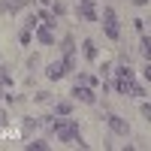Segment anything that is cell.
Returning a JSON list of instances; mask_svg holds the SVG:
<instances>
[{
    "label": "cell",
    "instance_id": "cell-1",
    "mask_svg": "<svg viewBox=\"0 0 151 151\" xmlns=\"http://www.w3.org/2000/svg\"><path fill=\"white\" fill-rule=\"evenodd\" d=\"M45 124H48V127H52V133L58 136L60 142H67V145H79V148H88V142H82V133H79V124H76L73 118H67V115H60V118H48Z\"/></svg>",
    "mask_w": 151,
    "mask_h": 151
},
{
    "label": "cell",
    "instance_id": "cell-2",
    "mask_svg": "<svg viewBox=\"0 0 151 151\" xmlns=\"http://www.w3.org/2000/svg\"><path fill=\"white\" fill-rule=\"evenodd\" d=\"M100 21H103V30H106L109 40H118V36H121V27H118V15H115V9H103Z\"/></svg>",
    "mask_w": 151,
    "mask_h": 151
},
{
    "label": "cell",
    "instance_id": "cell-3",
    "mask_svg": "<svg viewBox=\"0 0 151 151\" xmlns=\"http://www.w3.org/2000/svg\"><path fill=\"white\" fill-rule=\"evenodd\" d=\"M73 97H76V100H82V103H88V106H94V103H97L94 88H91V85H85V82H76V85H73Z\"/></svg>",
    "mask_w": 151,
    "mask_h": 151
},
{
    "label": "cell",
    "instance_id": "cell-4",
    "mask_svg": "<svg viewBox=\"0 0 151 151\" xmlns=\"http://www.w3.org/2000/svg\"><path fill=\"white\" fill-rule=\"evenodd\" d=\"M106 124H109V130L115 133V136H127L130 133V124L124 121L121 115H106Z\"/></svg>",
    "mask_w": 151,
    "mask_h": 151
},
{
    "label": "cell",
    "instance_id": "cell-5",
    "mask_svg": "<svg viewBox=\"0 0 151 151\" xmlns=\"http://www.w3.org/2000/svg\"><path fill=\"white\" fill-rule=\"evenodd\" d=\"M67 73H70V70H67V60H52V64L45 67V76H48V79H52V82L64 79Z\"/></svg>",
    "mask_w": 151,
    "mask_h": 151
},
{
    "label": "cell",
    "instance_id": "cell-6",
    "mask_svg": "<svg viewBox=\"0 0 151 151\" xmlns=\"http://www.w3.org/2000/svg\"><path fill=\"white\" fill-rule=\"evenodd\" d=\"M79 18H85V21H100L97 9H94V0H79Z\"/></svg>",
    "mask_w": 151,
    "mask_h": 151
},
{
    "label": "cell",
    "instance_id": "cell-7",
    "mask_svg": "<svg viewBox=\"0 0 151 151\" xmlns=\"http://www.w3.org/2000/svg\"><path fill=\"white\" fill-rule=\"evenodd\" d=\"M36 40H40L42 45H52L55 42V24H42V27L36 30Z\"/></svg>",
    "mask_w": 151,
    "mask_h": 151
},
{
    "label": "cell",
    "instance_id": "cell-8",
    "mask_svg": "<svg viewBox=\"0 0 151 151\" xmlns=\"http://www.w3.org/2000/svg\"><path fill=\"white\" fill-rule=\"evenodd\" d=\"M21 6H27V0H3V3H0V12H15V9H21Z\"/></svg>",
    "mask_w": 151,
    "mask_h": 151
},
{
    "label": "cell",
    "instance_id": "cell-9",
    "mask_svg": "<svg viewBox=\"0 0 151 151\" xmlns=\"http://www.w3.org/2000/svg\"><path fill=\"white\" fill-rule=\"evenodd\" d=\"M82 52H85L88 60H97V42H94V40H85V42H82Z\"/></svg>",
    "mask_w": 151,
    "mask_h": 151
},
{
    "label": "cell",
    "instance_id": "cell-10",
    "mask_svg": "<svg viewBox=\"0 0 151 151\" xmlns=\"http://www.w3.org/2000/svg\"><path fill=\"white\" fill-rule=\"evenodd\" d=\"M60 52H64V55H76V40H73V36H64V42H60Z\"/></svg>",
    "mask_w": 151,
    "mask_h": 151
},
{
    "label": "cell",
    "instance_id": "cell-11",
    "mask_svg": "<svg viewBox=\"0 0 151 151\" xmlns=\"http://www.w3.org/2000/svg\"><path fill=\"white\" fill-rule=\"evenodd\" d=\"M24 148H27V151H30V148H33V151H45V148H48V142H45V139H33V142L24 145Z\"/></svg>",
    "mask_w": 151,
    "mask_h": 151
},
{
    "label": "cell",
    "instance_id": "cell-12",
    "mask_svg": "<svg viewBox=\"0 0 151 151\" xmlns=\"http://www.w3.org/2000/svg\"><path fill=\"white\" fill-rule=\"evenodd\" d=\"M130 97H136V100H142V97H145V88H142L139 82H133V88H130Z\"/></svg>",
    "mask_w": 151,
    "mask_h": 151
},
{
    "label": "cell",
    "instance_id": "cell-13",
    "mask_svg": "<svg viewBox=\"0 0 151 151\" xmlns=\"http://www.w3.org/2000/svg\"><path fill=\"white\" fill-rule=\"evenodd\" d=\"M73 112V103H58L55 106V115H70Z\"/></svg>",
    "mask_w": 151,
    "mask_h": 151
},
{
    "label": "cell",
    "instance_id": "cell-14",
    "mask_svg": "<svg viewBox=\"0 0 151 151\" xmlns=\"http://www.w3.org/2000/svg\"><path fill=\"white\" fill-rule=\"evenodd\" d=\"M76 82H85V85H91V88H97V85H100V79H97V76H79Z\"/></svg>",
    "mask_w": 151,
    "mask_h": 151
},
{
    "label": "cell",
    "instance_id": "cell-15",
    "mask_svg": "<svg viewBox=\"0 0 151 151\" xmlns=\"http://www.w3.org/2000/svg\"><path fill=\"white\" fill-rule=\"evenodd\" d=\"M142 55L151 60V36H142Z\"/></svg>",
    "mask_w": 151,
    "mask_h": 151
},
{
    "label": "cell",
    "instance_id": "cell-16",
    "mask_svg": "<svg viewBox=\"0 0 151 151\" xmlns=\"http://www.w3.org/2000/svg\"><path fill=\"white\" fill-rule=\"evenodd\" d=\"M0 82H3V85H6V88H9V85H12V79H9V70H6V67H3V64H0Z\"/></svg>",
    "mask_w": 151,
    "mask_h": 151
},
{
    "label": "cell",
    "instance_id": "cell-17",
    "mask_svg": "<svg viewBox=\"0 0 151 151\" xmlns=\"http://www.w3.org/2000/svg\"><path fill=\"white\" fill-rule=\"evenodd\" d=\"M33 127H40V121L36 118H24V133H30Z\"/></svg>",
    "mask_w": 151,
    "mask_h": 151
},
{
    "label": "cell",
    "instance_id": "cell-18",
    "mask_svg": "<svg viewBox=\"0 0 151 151\" xmlns=\"http://www.w3.org/2000/svg\"><path fill=\"white\" fill-rule=\"evenodd\" d=\"M18 40H21V45H30V27H24V30H21V36H18Z\"/></svg>",
    "mask_w": 151,
    "mask_h": 151
},
{
    "label": "cell",
    "instance_id": "cell-19",
    "mask_svg": "<svg viewBox=\"0 0 151 151\" xmlns=\"http://www.w3.org/2000/svg\"><path fill=\"white\" fill-rule=\"evenodd\" d=\"M115 73H118V76H127V79L133 76V70H130V67H115Z\"/></svg>",
    "mask_w": 151,
    "mask_h": 151
},
{
    "label": "cell",
    "instance_id": "cell-20",
    "mask_svg": "<svg viewBox=\"0 0 151 151\" xmlns=\"http://www.w3.org/2000/svg\"><path fill=\"white\" fill-rule=\"evenodd\" d=\"M142 115H145V118L151 121V103H142Z\"/></svg>",
    "mask_w": 151,
    "mask_h": 151
},
{
    "label": "cell",
    "instance_id": "cell-21",
    "mask_svg": "<svg viewBox=\"0 0 151 151\" xmlns=\"http://www.w3.org/2000/svg\"><path fill=\"white\" fill-rule=\"evenodd\" d=\"M6 124H9V115H6L3 109H0V127H6Z\"/></svg>",
    "mask_w": 151,
    "mask_h": 151
},
{
    "label": "cell",
    "instance_id": "cell-22",
    "mask_svg": "<svg viewBox=\"0 0 151 151\" xmlns=\"http://www.w3.org/2000/svg\"><path fill=\"white\" fill-rule=\"evenodd\" d=\"M142 76H145V79L151 82V60H148V64H145V73H142Z\"/></svg>",
    "mask_w": 151,
    "mask_h": 151
},
{
    "label": "cell",
    "instance_id": "cell-23",
    "mask_svg": "<svg viewBox=\"0 0 151 151\" xmlns=\"http://www.w3.org/2000/svg\"><path fill=\"white\" fill-rule=\"evenodd\" d=\"M130 3H133V6H145L148 0H130Z\"/></svg>",
    "mask_w": 151,
    "mask_h": 151
},
{
    "label": "cell",
    "instance_id": "cell-24",
    "mask_svg": "<svg viewBox=\"0 0 151 151\" xmlns=\"http://www.w3.org/2000/svg\"><path fill=\"white\" fill-rule=\"evenodd\" d=\"M6 97V88H3V82H0V100H3Z\"/></svg>",
    "mask_w": 151,
    "mask_h": 151
},
{
    "label": "cell",
    "instance_id": "cell-25",
    "mask_svg": "<svg viewBox=\"0 0 151 151\" xmlns=\"http://www.w3.org/2000/svg\"><path fill=\"white\" fill-rule=\"evenodd\" d=\"M40 3H42V6H48V3H52V0H40Z\"/></svg>",
    "mask_w": 151,
    "mask_h": 151
}]
</instances>
